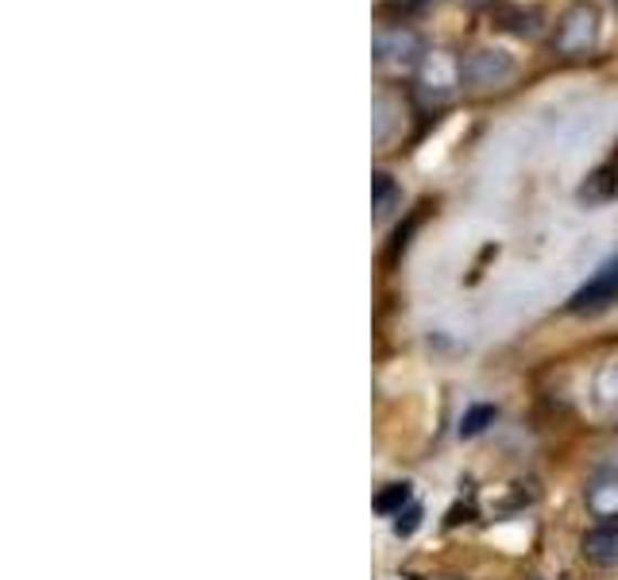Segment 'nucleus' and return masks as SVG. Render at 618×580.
I'll return each instance as SVG.
<instances>
[{"mask_svg":"<svg viewBox=\"0 0 618 580\" xmlns=\"http://www.w3.org/2000/svg\"><path fill=\"white\" fill-rule=\"evenodd\" d=\"M596 35H599V12L591 4H576L557 23V51L568 54V59L588 54L596 46Z\"/></svg>","mask_w":618,"mask_h":580,"instance_id":"nucleus-1","label":"nucleus"},{"mask_svg":"<svg viewBox=\"0 0 618 580\" xmlns=\"http://www.w3.org/2000/svg\"><path fill=\"white\" fill-rule=\"evenodd\" d=\"M611 305H618V260L604 263L588 283L568 298V310L573 313H599L611 310Z\"/></svg>","mask_w":618,"mask_h":580,"instance_id":"nucleus-2","label":"nucleus"},{"mask_svg":"<svg viewBox=\"0 0 618 580\" xmlns=\"http://www.w3.org/2000/svg\"><path fill=\"white\" fill-rule=\"evenodd\" d=\"M514 74V62L506 51H472L460 62V82L468 85H495Z\"/></svg>","mask_w":618,"mask_h":580,"instance_id":"nucleus-3","label":"nucleus"},{"mask_svg":"<svg viewBox=\"0 0 618 580\" xmlns=\"http://www.w3.org/2000/svg\"><path fill=\"white\" fill-rule=\"evenodd\" d=\"M580 550H584V558H588L591 566L615 569V566H618V522H604V527H591L588 535H584Z\"/></svg>","mask_w":618,"mask_h":580,"instance_id":"nucleus-4","label":"nucleus"},{"mask_svg":"<svg viewBox=\"0 0 618 580\" xmlns=\"http://www.w3.org/2000/svg\"><path fill=\"white\" fill-rule=\"evenodd\" d=\"M584 499H588V511L596 515V519L618 522V476L615 473L596 476V480L588 484V491H584Z\"/></svg>","mask_w":618,"mask_h":580,"instance_id":"nucleus-5","label":"nucleus"},{"mask_svg":"<svg viewBox=\"0 0 618 580\" xmlns=\"http://www.w3.org/2000/svg\"><path fill=\"white\" fill-rule=\"evenodd\" d=\"M618 194V159H607L604 167H596L588 175V183L580 186V201L584 206H604Z\"/></svg>","mask_w":618,"mask_h":580,"instance_id":"nucleus-6","label":"nucleus"},{"mask_svg":"<svg viewBox=\"0 0 618 580\" xmlns=\"http://www.w3.org/2000/svg\"><path fill=\"white\" fill-rule=\"evenodd\" d=\"M398 198H402V190L395 186V178L383 175V170H375V175H371V209H375V221H387V217L395 214Z\"/></svg>","mask_w":618,"mask_h":580,"instance_id":"nucleus-7","label":"nucleus"},{"mask_svg":"<svg viewBox=\"0 0 618 580\" xmlns=\"http://www.w3.org/2000/svg\"><path fill=\"white\" fill-rule=\"evenodd\" d=\"M495 23L514 31V35H537V31H542V12H537V8H499Z\"/></svg>","mask_w":618,"mask_h":580,"instance_id":"nucleus-8","label":"nucleus"},{"mask_svg":"<svg viewBox=\"0 0 618 580\" xmlns=\"http://www.w3.org/2000/svg\"><path fill=\"white\" fill-rule=\"evenodd\" d=\"M410 504H413L410 484H387V488L375 496V511H379V515H402Z\"/></svg>","mask_w":618,"mask_h":580,"instance_id":"nucleus-9","label":"nucleus"},{"mask_svg":"<svg viewBox=\"0 0 618 580\" xmlns=\"http://www.w3.org/2000/svg\"><path fill=\"white\" fill-rule=\"evenodd\" d=\"M495 406L491 403H475L472 411H464V418H460V437H480L483 429L495 422Z\"/></svg>","mask_w":618,"mask_h":580,"instance_id":"nucleus-10","label":"nucleus"},{"mask_svg":"<svg viewBox=\"0 0 618 580\" xmlns=\"http://www.w3.org/2000/svg\"><path fill=\"white\" fill-rule=\"evenodd\" d=\"M596 395H599V403H604L607 411H618V360H611V364L599 367Z\"/></svg>","mask_w":618,"mask_h":580,"instance_id":"nucleus-11","label":"nucleus"},{"mask_svg":"<svg viewBox=\"0 0 618 580\" xmlns=\"http://www.w3.org/2000/svg\"><path fill=\"white\" fill-rule=\"evenodd\" d=\"M418 527H421V507H418V504H410L402 515H395V535H398V538H410Z\"/></svg>","mask_w":618,"mask_h":580,"instance_id":"nucleus-12","label":"nucleus"}]
</instances>
